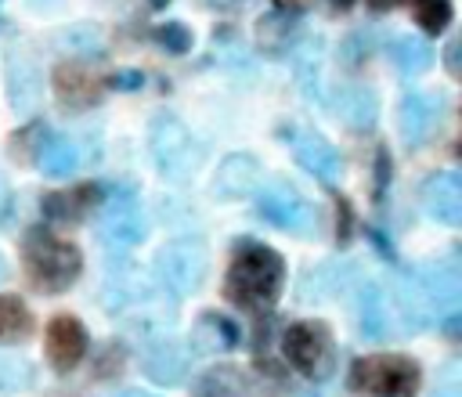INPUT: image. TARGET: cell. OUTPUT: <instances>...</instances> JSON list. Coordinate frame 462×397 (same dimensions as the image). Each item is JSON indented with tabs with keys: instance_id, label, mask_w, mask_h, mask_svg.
<instances>
[{
	"instance_id": "cell-38",
	"label": "cell",
	"mask_w": 462,
	"mask_h": 397,
	"mask_svg": "<svg viewBox=\"0 0 462 397\" xmlns=\"http://www.w3.org/2000/svg\"><path fill=\"white\" fill-rule=\"evenodd\" d=\"M365 238L372 242V249H375L390 267H397V263H401V256H397V249H393V238H390L379 224H368V227H365Z\"/></svg>"
},
{
	"instance_id": "cell-39",
	"label": "cell",
	"mask_w": 462,
	"mask_h": 397,
	"mask_svg": "<svg viewBox=\"0 0 462 397\" xmlns=\"http://www.w3.org/2000/svg\"><path fill=\"white\" fill-rule=\"evenodd\" d=\"M148 83V76L141 69H116L112 76H105V90H141Z\"/></svg>"
},
{
	"instance_id": "cell-3",
	"label": "cell",
	"mask_w": 462,
	"mask_h": 397,
	"mask_svg": "<svg viewBox=\"0 0 462 397\" xmlns=\"http://www.w3.org/2000/svg\"><path fill=\"white\" fill-rule=\"evenodd\" d=\"M148 155L155 173L166 184H188L202 162V144L180 115H173L170 108H159L148 119Z\"/></svg>"
},
{
	"instance_id": "cell-6",
	"label": "cell",
	"mask_w": 462,
	"mask_h": 397,
	"mask_svg": "<svg viewBox=\"0 0 462 397\" xmlns=\"http://www.w3.org/2000/svg\"><path fill=\"white\" fill-rule=\"evenodd\" d=\"M253 198V213L285 231V235H296V238H314L318 235V206L289 180L274 177L267 184H256V191L249 195Z\"/></svg>"
},
{
	"instance_id": "cell-37",
	"label": "cell",
	"mask_w": 462,
	"mask_h": 397,
	"mask_svg": "<svg viewBox=\"0 0 462 397\" xmlns=\"http://www.w3.org/2000/svg\"><path fill=\"white\" fill-rule=\"evenodd\" d=\"M336 245L339 249H346L350 245V238H354V206H350V198H343L339 191H336Z\"/></svg>"
},
{
	"instance_id": "cell-25",
	"label": "cell",
	"mask_w": 462,
	"mask_h": 397,
	"mask_svg": "<svg viewBox=\"0 0 462 397\" xmlns=\"http://www.w3.org/2000/svg\"><path fill=\"white\" fill-rule=\"evenodd\" d=\"M32 336V310L22 296L0 292V346H18Z\"/></svg>"
},
{
	"instance_id": "cell-11",
	"label": "cell",
	"mask_w": 462,
	"mask_h": 397,
	"mask_svg": "<svg viewBox=\"0 0 462 397\" xmlns=\"http://www.w3.org/2000/svg\"><path fill=\"white\" fill-rule=\"evenodd\" d=\"M51 87L65 112L97 108L105 97V76H97L87 61H72V58H65L51 69Z\"/></svg>"
},
{
	"instance_id": "cell-40",
	"label": "cell",
	"mask_w": 462,
	"mask_h": 397,
	"mask_svg": "<svg viewBox=\"0 0 462 397\" xmlns=\"http://www.w3.org/2000/svg\"><path fill=\"white\" fill-rule=\"evenodd\" d=\"M458 54H462V36H451V40L444 43V72H448L451 79H458V76H462Z\"/></svg>"
},
{
	"instance_id": "cell-26",
	"label": "cell",
	"mask_w": 462,
	"mask_h": 397,
	"mask_svg": "<svg viewBox=\"0 0 462 397\" xmlns=\"http://www.w3.org/2000/svg\"><path fill=\"white\" fill-rule=\"evenodd\" d=\"M54 43H58L61 51H69L72 61H90V58H101V54H105V32H101V25H94V22L65 25V29L54 36Z\"/></svg>"
},
{
	"instance_id": "cell-5",
	"label": "cell",
	"mask_w": 462,
	"mask_h": 397,
	"mask_svg": "<svg viewBox=\"0 0 462 397\" xmlns=\"http://www.w3.org/2000/svg\"><path fill=\"white\" fill-rule=\"evenodd\" d=\"M282 357L310 383H325L336 372L339 350H336V336L328 328V321L318 318H303L282 328Z\"/></svg>"
},
{
	"instance_id": "cell-48",
	"label": "cell",
	"mask_w": 462,
	"mask_h": 397,
	"mask_svg": "<svg viewBox=\"0 0 462 397\" xmlns=\"http://www.w3.org/2000/svg\"><path fill=\"white\" fill-rule=\"evenodd\" d=\"M11 274V267H7V260H4V253H0V282Z\"/></svg>"
},
{
	"instance_id": "cell-18",
	"label": "cell",
	"mask_w": 462,
	"mask_h": 397,
	"mask_svg": "<svg viewBox=\"0 0 462 397\" xmlns=\"http://www.w3.org/2000/svg\"><path fill=\"white\" fill-rule=\"evenodd\" d=\"M303 40H307L303 18L278 14V11H267L256 18V51L267 58H289Z\"/></svg>"
},
{
	"instance_id": "cell-47",
	"label": "cell",
	"mask_w": 462,
	"mask_h": 397,
	"mask_svg": "<svg viewBox=\"0 0 462 397\" xmlns=\"http://www.w3.org/2000/svg\"><path fill=\"white\" fill-rule=\"evenodd\" d=\"M144 4H148L152 11H166V7H170V0H144Z\"/></svg>"
},
{
	"instance_id": "cell-46",
	"label": "cell",
	"mask_w": 462,
	"mask_h": 397,
	"mask_svg": "<svg viewBox=\"0 0 462 397\" xmlns=\"http://www.w3.org/2000/svg\"><path fill=\"white\" fill-rule=\"evenodd\" d=\"M112 397H159V393H148V390H119Z\"/></svg>"
},
{
	"instance_id": "cell-4",
	"label": "cell",
	"mask_w": 462,
	"mask_h": 397,
	"mask_svg": "<svg viewBox=\"0 0 462 397\" xmlns=\"http://www.w3.org/2000/svg\"><path fill=\"white\" fill-rule=\"evenodd\" d=\"M206 267H209V253H206V238L199 235H177L162 242L152 256V278L173 300L195 296L206 282Z\"/></svg>"
},
{
	"instance_id": "cell-13",
	"label": "cell",
	"mask_w": 462,
	"mask_h": 397,
	"mask_svg": "<svg viewBox=\"0 0 462 397\" xmlns=\"http://www.w3.org/2000/svg\"><path fill=\"white\" fill-rule=\"evenodd\" d=\"M444 119V97L426 90H404L397 101V130L404 148H422Z\"/></svg>"
},
{
	"instance_id": "cell-16",
	"label": "cell",
	"mask_w": 462,
	"mask_h": 397,
	"mask_svg": "<svg viewBox=\"0 0 462 397\" xmlns=\"http://www.w3.org/2000/svg\"><path fill=\"white\" fill-rule=\"evenodd\" d=\"M260 173L263 170H260V159L253 152H227L209 177V195L217 202H242L256 191Z\"/></svg>"
},
{
	"instance_id": "cell-21",
	"label": "cell",
	"mask_w": 462,
	"mask_h": 397,
	"mask_svg": "<svg viewBox=\"0 0 462 397\" xmlns=\"http://www.w3.org/2000/svg\"><path fill=\"white\" fill-rule=\"evenodd\" d=\"M242 343V328L224 310H202L191 325V346L195 354H227Z\"/></svg>"
},
{
	"instance_id": "cell-17",
	"label": "cell",
	"mask_w": 462,
	"mask_h": 397,
	"mask_svg": "<svg viewBox=\"0 0 462 397\" xmlns=\"http://www.w3.org/2000/svg\"><path fill=\"white\" fill-rule=\"evenodd\" d=\"M141 372L155 386H180L191 372V350L177 336H159L141 350Z\"/></svg>"
},
{
	"instance_id": "cell-41",
	"label": "cell",
	"mask_w": 462,
	"mask_h": 397,
	"mask_svg": "<svg viewBox=\"0 0 462 397\" xmlns=\"http://www.w3.org/2000/svg\"><path fill=\"white\" fill-rule=\"evenodd\" d=\"M318 0H274V11L278 14H292V18H303Z\"/></svg>"
},
{
	"instance_id": "cell-32",
	"label": "cell",
	"mask_w": 462,
	"mask_h": 397,
	"mask_svg": "<svg viewBox=\"0 0 462 397\" xmlns=\"http://www.w3.org/2000/svg\"><path fill=\"white\" fill-rule=\"evenodd\" d=\"M372 54H375V40H372L368 29H354V32H346V36L339 40V65H343L346 72L365 69V65L372 61Z\"/></svg>"
},
{
	"instance_id": "cell-49",
	"label": "cell",
	"mask_w": 462,
	"mask_h": 397,
	"mask_svg": "<svg viewBox=\"0 0 462 397\" xmlns=\"http://www.w3.org/2000/svg\"><path fill=\"white\" fill-rule=\"evenodd\" d=\"M108 4H116V0H108Z\"/></svg>"
},
{
	"instance_id": "cell-23",
	"label": "cell",
	"mask_w": 462,
	"mask_h": 397,
	"mask_svg": "<svg viewBox=\"0 0 462 397\" xmlns=\"http://www.w3.org/2000/svg\"><path fill=\"white\" fill-rule=\"evenodd\" d=\"M79 162H83L79 144H76L69 134H54V130H51V137H47L40 159H36V170H40L47 180H65V177H72V173L79 170Z\"/></svg>"
},
{
	"instance_id": "cell-31",
	"label": "cell",
	"mask_w": 462,
	"mask_h": 397,
	"mask_svg": "<svg viewBox=\"0 0 462 397\" xmlns=\"http://www.w3.org/2000/svg\"><path fill=\"white\" fill-rule=\"evenodd\" d=\"M411 18L426 36H440L455 18V4L451 0H411Z\"/></svg>"
},
{
	"instance_id": "cell-14",
	"label": "cell",
	"mask_w": 462,
	"mask_h": 397,
	"mask_svg": "<svg viewBox=\"0 0 462 397\" xmlns=\"http://www.w3.org/2000/svg\"><path fill=\"white\" fill-rule=\"evenodd\" d=\"M87 325L76 314H54L47 321L43 332V357L58 375H69L72 368H79V361L87 357Z\"/></svg>"
},
{
	"instance_id": "cell-24",
	"label": "cell",
	"mask_w": 462,
	"mask_h": 397,
	"mask_svg": "<svg viewBox=\"0 0 462 397\" xmlns=\"http://www.w3.org/2000/svg\"><path fill=\"white\" fill-rule=\"evenodd\" d=\"M386 54H390V61H393V69H397L401 76H422V72L433 65V47H430L422 36H411V32L390 36Z\"/></svg>"
},
{
	"instance_id": "cell-12",
	"label": "cell",
	"mask_w": 462,
	"mask_h": 397,
	"mask_svg": "<svg viewBox=\"0 0 462 397\" xmlns=\"http://www.w3.org/2000/svg\"><path fill=\"white\" fill-rule=\"evenodd\" d=\"M419 206L433 224L462 227V173L451 166L426 173L419 184Z\"/></svg>"
},
{
	"instance_id": "cell-36",
	"label": "cell",
	"mask_w": 462,
	"mask_h": 397,
	"mask_svg": "<svg viewBox=\"0 0 462 397\" xmlns=\"http://www.w3.org/2000/svg\"><path fill=\"white\" fill-rule=\"evenodd\" d=\"M433 397H462V361L451 357L433 375Z\"/></svg>"
},
{
	"instance_id": "cell-7",
	"label": "cell",
	"mask_w": 462,
	"mask_h": 397,
	"mask_svg": "<svg viewBox=\"0 0 462 397\" xmlns=\"http://www.w3.org/2000/svg\"><path fill=\"white\" fill-rule=\"evenodd\" d=\"M422 368L408 354H368L350 365V390L361 397H415Z\"/></svg>"
},
{
	"instance_id": "cell-20",
	"label": "cell",
	"mask_w": 462,
	"mask_h": 397,
	"mask_svg": "<svg viewBox=\"0 0 462 397\" xmlns=\"http://www.w3.org/2000/svg\"><path fill=\"white\" fill-rule=\"evenodd\" d=\"M4 87H7V101H11V108H14L18 115L32 112V108L40 105V97H43V76H40L36 61L25 58V54H18V51L7 54Z\"/></svg>"
},
{
	"instance_id": "cell-33",
	"label": "cell",
	"mask_w": 462,
	"mask_h": 397,
	"mask_svg": "<svg viewBox=\"0 0 462 397\" xmlns=\"http://www.w3.org/2000/svg\"><path fill=\"white\" fill-rule=\"evenodd\" d=\"M36 383V368L18 354H0V393H18Z\"/></svg>"
},
{
	"instance_id": "cell-22",
	"label": "cell",
	"mask_w": 462,
	"mask_h": 397,
	"mask_svg": "<svg viewBox=\"0 0 462 397\" xmlns=\"http://www.w3.org/2000/svg\"><path fill=\"white\" fill-rule=\"evenodd\" d=\"M357 328L368 343H383L393 336V318H390V303L383 285L375 282H361L357 285Z\"/></svg>"
},
{
	"instance_id": "cell-45",
	"label": "cell",
	"mask_w": 462,
	"mask_h": 397,
	"mask_svg": "<svg viewBox=\"0 0 462 397\" xmlns=\"http://www.w3.org/2000/svg\"><path fill=\"white\" fill-rule=\"evenodd\" d=\"M209 7H217V11H231V7H238V4H249V0H206Z\"/></svg>"
},
{
	"instance_id": "cell-27",
	"label": "cell",
	"mask_w": 462,
	"mask_h": 397,
	"mask_svg": "<svg viewBox=\"0 0 462 397\" xmlns=\"http://www.w3.org/2000/svg\"><path fill=\"white\" fill-rule=\"evenodd\" d=\"M47 137H51L47 119H29V123H22V126L7 137V159L18 162V166H36V159H40Z\"/></svg>"
},
{
	"instance_id": "cell-29",
	"label": "cell",
	"mask_w": 462,
	"mask_h": 397,
	"mask_svg": "<svg viewBox=\"0 0 462 397\" xmlns=\"http://www.w3.org/2000/svg\"><path fill=\"white\" fill-rule=\"evenodd\" d=\"M191 397H245V375L231 365H213L199 375Z\"/></svg>"
},
{
	"instance_id": "cell-1",
	"label": "cell",
	"mask_w": 462,
	"mask_h": 397,
	"mask_svg": "<svg viewBox=\"0 0 462 397\" xmlns=\"http://www.w3.org/2000/svg\"><path fill=\"white\" fill-rule=\"evenodd\" d=\"M285 256L260 238H235L224 274V300L249 314H271L285 292Z\"/></svg>"
},
{
	"instance_id": "cell-19",
	"label": "cell",
	"mask_w": 462,
	"mask_h": 397,
	"mask_svg": "<svg viewBox=\"0 0 462 397\" xmlns=\"http://www.w3.org/2000/svg\"><path fill=\"white\" fill-rule=\"evenodd\" d=\"M332 101H336L339 119L354 134L375 130V123H379V94H375V87H368V83H339L332 90Z\"/></svg>"
},
{
	"instance_id": "cell-9",
	"label": "cell",
	"mask_w": 462,
	"mask_h": 397,
	"mask_svg": "<svg viewBox=\"0 0 462 397\" xmlns=\"http://www.w3.org/2000/svg\"><path fill=\"white\" fill-rule=\"evenodd\" d=\"M408 278H411V285L419 289V296H422V303L430 307L433 318L458 314V303H462V271H458L455 253L411 267Z\"/></svg>"
},
{
	"instance_id": "cell-28",
	"label": "cell",
	"mask_w": 462,
	"mask_h": 397,
	"mask_svg": "<svg viewBox=\"0 0 462 397\" xmlns=\"http://www.w3.org/2000/svg\"><path fill=\"white\" fill-rule=\"evenodd\" d=\"M343 285H346V267L336 263V260H321V263H314V267L300 278V300L314 303V300H325V296L339 292Z\"/></svg>"
},
{
	"instance_id": "cell-2",
	"label": "cell",
	"mask_w": 462,
	"mask_h": 397,
	"mask_svg": "<svg viewBox=\"0 0 462 397\" xmlns=\"http://www.w3.org/2000/svg\"><path fill=\"white\" fill-rule=\"evenodd\" d=\"M22 271L40 296L69 292L83 274V253L76 242L58 238L47 224H29L22 235Z\"/></svg>"
},
{
	"instance_id": "cell-44",
	"label": "cell",
	"mask_w": 462,
	"mask_h": 397,
	"mask_svg": "<svg viewBox=\"0 0 462 397\" xmlns=\"http://www.w3.org/2000/svg\"><path fill=\"white\" fill-rule=\"evenodd\" d=\"M325 4H328V11H332V14H350L357 0H325Z\"/></svg>"
},
{
	"instance_id": "cell-15",
	"label": "cell",
	"mask_w": 462,
	"mask_h": 397,
	"mask_svg": "<svg viewBox=\"0 0 462 397\" xmlns=\"http://www.w3.org/2000/svg\"><path fill=\"white\" fill-rule=\"evenodd\" d=\"M101 206V180H83L72 188H54L40 198V213L47 224H61V227H76L87 217H94Z\"/></svg>"
},
{
	"instance_id": "cell-42",
	"label": "cell",
	"mask_w": 462,
	"mask_h": 397,
	"mask_svg": "<svg viewBox=\"0 0 462 397\" xmlns=\"http://www.w3.org/2000/svg\"><path fill=\"white\" fill-rule=\"evenodd\" d=\"M401 4H408V0H365V7H368L372 14H386V11H397Z\"/></svg>"
},
{
	"instance_id": "cell-8",
	"label": "cell",
	"mask_w": 462,
	"mask_h": 397,
	"mask_svg": "<svg viewBox=\"0 0 462 397\" xmlns=\"http://www.w3.org/2000/svg\"><path fill=\"white\" fill-rule=\"evenodd\" d=\"M94 217H97V238L108 249L126 253V249L141 245L148 235L141 195L130 184H101V206Z\"/></svg>"
},
{
	"instance_id": "cell-10",
	"label": "cell",
	"mask_w": 462,
	"mask_h": 397,
	"mask_svg": "<svg viewBox=\"0 0 462 397\" xmlns=\"http://www.w3.org/2000/svg\"><path fill=\"white\" fill-rule=\"evenodd\" d=\"M282 137L292 144V159L303 173H310L314 180H321L325 188H336L343 177V155L339 148L318 134V130H300V126H282Z\"/></svg>"
},
{
	"instance_id": "cell-34",
	"label": "cell",
	"mask_w": 462,
	"mask_h": 397,
	"mask_svg": "<svg viewBox=\"0 0 462 397\" xmlns=\"http://www.w3.org/2000/svg\"><path fill=\"white\" fill-rule=\"evenodd\" d=\"M390 188H393V159H390L386 144H375V155H372V202L386 206Z\"/></svg>"
},
{
	"instance_id": "cell-30",
	"label": "cell",
	"mask_w": 462,
	"mask_h": 397,
	"mask_svg": "<svg viewBox=\"0 0 462 397\" xmlns=\"http://www.w3.org/2000/svg\"><path fill=\"white\" fill-rule=\"evenodd\" d=\"M148 40H152L162 54H173V58H184V54L195 47V32H191V25L173 22V18L152 25V29H148Z\"/></svg>"
},
{
	"instance_id": "cell-35",
	"label": "cell",
	"mask_w": 462,
	"mask_h": 397,
	"mask_svg": "<svg viewBox=\"0 0 462 397\" xmlns=\"http://www.w3.org/2000/svg\"><path fill=\"white\" fill-rule=\"evenodd\" d=\"M123 368H126V346L116 343V339H108V343L97 350V361H94V375H97V383L116 379Z\"/></svg>"
},
{
	"instance_id": "cell-43",
	"label": "cell",
	"mask_w": 462,
	"mask_h": 397,
	"mask_svg": "<svg viewBox=\"0 0 462 397\" xmlns=\"http://www.w3.org/2000/svg\"><path fill=\"white\" fill-rule=\"evenodd\" d=\"M32 11H40V14H51V11H58L65 0H25Z\"/></svg>"
}]
</instances>
